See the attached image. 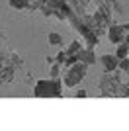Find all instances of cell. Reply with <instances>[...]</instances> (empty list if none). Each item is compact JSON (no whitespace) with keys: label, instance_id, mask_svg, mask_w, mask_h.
I'll return each instance as SVG.
<instances>
[{"label":"cell","instance_id":"cell-4","mask_svg":"<svg viewBox=\"0 0 129 131\" xmlns=\"http://www.w3.org/2000/svg\"><path fill=\"white\" fill-rule=\"evenodd\" d=\"M14 77H16V69L10 65V61H8V57H6V59L0 63V84H8V82H12Z\"/></svg>","mask_w":129,"mask_h":131},{"label":"cell","instance_id":"cell-3","mask_svg":"<svg viewBox=\"0 0 129 131\" xmlns=\"http://www.w3.org/2000/svg\"><path fill=\"white\" fill-rule=\"evenodd\" d=\"M86 71H88V65H84L82 61H76L74 65H70L64 69V77H63V82L67 88H74L82 78L86 77Z\"/></svg>","mask_w":129,"mask_h":131},{"label":"cell","instance_id":"cell-14","mask_svg":"<svg viewBox=\"0 0 129 131\" xmlns=\"http://www.w3.org/2000/svg\"><path fill=\"white\" fill-rule=\"evenodd\" d=\"M49 45H63V37L59 33H49Z\"/></svg>","mask_w":129,"mask_h":131},{"label":"cell","instance_id":"cell-16","mask_svg":"<svg viewBox=\"0 0 129 131\" xmlns=\"http://www.w3.org/2000/svg\"><path fill=\"white\" fill-rule=\"evenodd\" d=\"M74 96H76V98H86V90H76Z\"/></svg>","mask_w":129,"mask_h":131},{"label":"cell","instance_id":"cell-15","mask_svg":"<svg viewBox=\"0 0 129 131\" xmlns=\"http://www.w3.org/2000/svg\"><path fill=\"white\" fill-rule=\"evenodd\" d=\"M55 61H57V63H61V65H64V61H67V51H61V53L55 57Z\"/></svg>","mask_w":129,"mask_h":131},{"label":"cell","instance_id":"cell-8","mask_svg":"<svg viewBox=\"0 0 129 131\" xmlns=\"http://www.w3.org/2000/svg\"><path fill=\"white\" fill-rule=\"evenodd\" d=\"M8 61H10V65L16 69V71H20L22 67H24V59H22V55H18L16 51H10L8 53Z\"/></svg>","mask_w":129,"mask_h":131},{"label":"cell","instance_id":"cell-19","mask_svg":"<svg viewBox=\"0 0 129 131\" xmlns=\"http://www.w3.org/2000/svg\"><path fill=\"white\" fill-rule=\"evenodd\" d=\"M125 43L129 45V33H127V35H125Z\"/></svg>","mask_w":129,"mask_h":131},{"label":"cell","instance_id":"cell-9","mask_svg":"<svg viewBox=\"0 0 129 131\" xmlns=\"http://www.w3.org/2000/svg\"><path fill=\"white\" fill-rule=\"evenodd\" d=\"M61 69H63V65L57 61L53 65H49V78H61Z\"/></svg>","mask_w":129,"mask_h":131},{"label":"cell","instance_id":"cell-6","mask_svg":"<svg viewBox=\"0 0 129 131\" xmlns=\"http://www.w3.org/2000/svg\"><path fill=\"white\" fill-rule=\"evenodd\" d=\"M100 63H102L104 72H112L119 67V57L117 55H102V57H100Z\"/></svg>","mask_w":129,"mask_h":131},{"label":"cell","instance_id":"cell-13","mask_svg":"<svg viewBox=\"0 0 129 131\" xmlns=\"http://www.w3.org/2000/svg\"><path fill=\"white\" fill-rule=\"evenodd\" d=\"M8 4H10L14 10H26L27 2H26V0H8Z\"/></svg>","mask_w":129,"mask_h":131},{"label":"cell","instance_id":"cell-10","mask_svg":"<svg viewBox=\"0 0 129 131\" xmlns=\"http://www.w3.org/2000/svg\"><path fill=\"white\" fill-rule=\"evenodd\" d=\"M115 55H117L119 59H125V57L129 55V45L125 43V41H123V43H119V45H117V51H115Z\"/></svg>","mask_w":129,"mask_h":131},{"label":"cell","instance_id":"cell-7","mask_svg":"<svg viewBox=\"0 0 129 131\" xmlns=\"http://www.w3.org/2000/svg\"><path fill=\"white\" fill-rule=\"evenodd\" d=\"M76 59L82 61L84 65H92V63H96V55H94V49H92V47H82V49L76 53Z\"/></svg>","mask_w":129,"mask_h":131},{"label":"cell","instance_id":"cell-11","mask_svg":"<svg viewBox=\"0 0 129 131\" xmlns=\"http://www.w3.org/2000/svg\"><path fill=\"white\" fill-rule=\"evenodd\" d=\"M117 96H121V98H129V80L119 84V88H117Z\"/></svg>","mask_w":129,"mask_h":131},{"label":"cell","instance_id":"cell-2","mask_svg":"<svg viewBox=\"0 0 129 131\" xmlns=\"http://www.w3.org/2000/svg\"><path fill=\"white\" fill-rule=\"evenodd\" d=\"M121 77H123V72L117 71V69L112 72H104V77L98 82V86L102 90V96H117V88L121 84Z\"/></svg>","mask_w":129,"mask_h":131},{"label":"cell","instance_id":"cell-17","mask_svg":"<svg viewBox=\"0 0 129 131\" xmlns=\"http://www.w3.org/2000/svg\"><path fill=\"white\" fill-rule=\"evenodd\" d=\"M45 61H47V67H49V65H53V63H55V57H47Z\"/></svg>","mask_w":129,"mask_h":131},{"label":"cell","instance_id":"cell-1","mask_svg":"<svg viewBox=\"0 0 129 131\" xmlns=\"http://www.w3.org/2000/svg\"><path fill=\"white\" fill-rule=\"evenodd\" d=\"M33 96H37V98H59V96H63V84H61L59 78L37 80L33 86Z\"/></svg>","mask_w":129,"mask_h":131},{"label":"cell","instance_id":"cell-12","mask_svg":"<svg viewBox=\"0 0 129 131\" xmlns=\"http://www.w3.org/2000/svg\"><path fill=\"white\" fill-rule=\"evenodd\" d=\"M82 49V45H80V41H72V43L67 47V55H76L78 51Z\"/></svg>","mask_w":129,"mask_h":131},{"label":"cell","instance_id":"cell-5","mask_svg":"<svg viewBox=\"0 0 129 131\" xmlns=\"http://www.w3.org/2000/svg\"><path fill=\"white\" fill-rule=\"evenodd\" d=\"M125 35H127L125 26H115V24H112V26L107 27V37H110V41L115 43V45L123 43V41H125Z\"/></svg>","mask_w":129,"mask_h":131},{"label":"cell","instance_id":"cell-18","mask_svg":"<svg viewBox=\"0 0 129 131\" xmlns=\"http://www.w3.org/2000/svg\"><path fill=\"white\" fill-rule=\"evenodd\" d=\"M107 2H110V4H112V6H113V4H117L119 0H107Z\"/></svg>","mask_w":129,"mask_h":131}]
</instances>
